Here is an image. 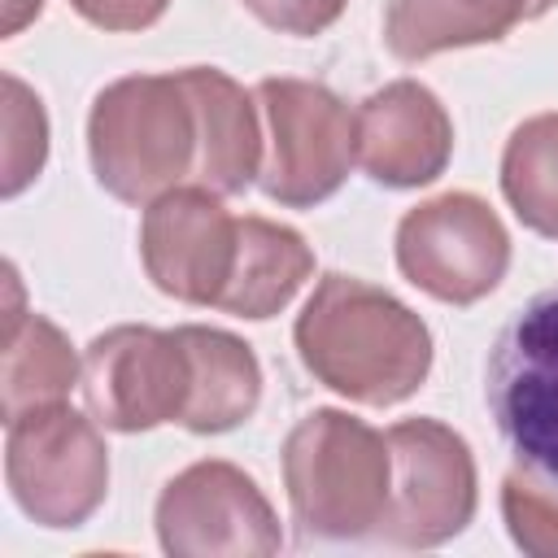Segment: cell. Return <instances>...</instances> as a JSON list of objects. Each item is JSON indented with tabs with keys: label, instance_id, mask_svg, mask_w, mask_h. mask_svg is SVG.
Instances as JSON below:
<instances>
[{
	"label": "cell",
	"instance_id": "obj_1",
	"mask_svg": "<svg viewBox=\"0 0 558 558\" xmlns=\"http://www.w3.org/2000/svg\"><path fill=\"white\" fill-rule=\"evenodd\" d=\"M305 371L331 392L362 405H397L414 397L432 371V331L392 292L323 275L292 327Z\"/></svg>",
	"mask_w": 558,
	"mask_h": 558
},
{
	"label": "cell",
	"instance_id": "obj_2",
	"mask_svg": "<svg viewBox=\"0 0 558 558\" xmlns=\"http://www.w3.org/2000/svg\"><path fill=\"white\" fill-rule=\"evenodd\" d=\"M87 157L96 183L126 205H153L170 187L196 183L205 131L187 74H131L109 83L92 100Z\"/></svg>",
	"mask_w": 558,
	"mask_h": 558
},
{
	"label": "cell",
	"instance_id": "obj_3",
	"mask_svg": "<svg viewBox=\"0 0 558 558\" xmlns=\"http://www.w3.org/2000/svg\"><path fill=\"white\" fill-rule=\"evenodd\" d=\"M283 488L301 536H375L392 488L388 436L344 410H314L283 440Z\"/></svg>",
	"mask_w": 558,
	"mask_h": 558
},
{
	"label": "cell",
	"instance_id": "obj_4",
	"mask_svg": "<svg viewBox=\"0 0 558 558\" xmlns=\"http://www.w3.org/2000/svg\"><path fill=\"white\" fill-rule=\"evenodd\" d=\"M484 401L514 462L558 493V283L541 288L497 331Z\"/></svg>",
	"mask_w": 558,
	"mask_h": 558
},
{
	"label": "cell",
	"instance_id": "obj_5",
	"mask_svg": "<svg viewBox=\"0 0 558 558\" xmlns=\"http://www.w3.org/2000/svg\"><path fill=\"white\" fill-rule=\"evenodd\" d=\"M262 113V170L257 183L288 209H310L340 192L357 161V113L310 78H262L253 87Z\"/></svg>",
	"mask_w": 558,
	"mask_h": 558
},
{
	"label": "cell",
	"instance_id": "obj_6",
	"mask_svg": "<svg viewBox=\"0 0 558 558\" xmlns=\"http://www.w3.org/2000/svg\"><path fill=\"white\" fill-rule=\"evenodd\" d=\"M4 427V480L22 514L44 527H83L109 493V449L96 423L57 401Z\"/></svg>",
	"mask_w": 558,
	"mask_h": 558
},
{
	"label": "cell",
	"instance_id": "obj_7",
	"mask_svg": "<svg viewBox=\"0 0 558 558\" xmlns=\"http://www.w3.org/2000/svg\"><path fill=\"white\" fill-rule=\"evenodd\" d=\"M392 488L375 541L432 549L475 519V458L466 440L436 418H401L388 432Z\"/></svg>",
	"mask_w": 558,
	"mask_h": 558
},
{
	"label": "cell",
	"instance_id": "obj_8",
	"mask_svg": "<svg viewBox=\"0 0 558 558\" xmlns=\"http://www.w3.org/2000/svg\"><path fill=\"white\" fill-rule=\"evenodd\" d=\"M401 275L445 305H475L510 266V235L488 201L471 192H445L414 205L397 222Z\"/></svg>",
	"mask_w": 558,
	"mask_h": 558
},
{
	"label": "cell",
	"instance_id": "obj_9",
	"mask_svg": "<svg viewBox=\"0 0 558 558\" xmlns=\"http://www.w3.org/2000/svg\"><path fill=\"white\" fill-rule=\"evenodd\" d=\"M157 541L174 558H266L283 545L275 506L235 462L205 458L157 497Z\"/></svg>",
	"mask_w": 558,
	"mask_h": 558
},
{
	"label": "cell",
	"instance_id": "obj_10",
	"mask_svg": "<svg viewBox=\"0 0 558 558\" xmlns=\"http://www.w3.org/2000/svg\"><path fill=\"white\" fill-rule=\"evenodd\" d=\"M78 388L96 423L113 432H153L183 418L192 392V357L179 327H109L87 344Z\"/></svg>",
	"mask_w": 558,
	"mask_h": 558
},
{
	"label": "cell",
	"instance_id": "obj_11",
	"mask_svg": "<svg viewBox=\"0 0 558 558\" xmlns=\"http://www.w3.org/2000/svg\"><path fill=\"white\" fill-rule=\"evenodd\" d=\"M240 244V218L222 209V196L183 183L144 205L140 257L148 279L183 305H218Z\"/></svg>",
	"mask_w": 558,
	"mask_h": 558
},
{
	"label": "cell",
	"instance_id": "obj_12",
	"mask_svg": "<svg viewBox=\"0 0 558 558\" xmlns=\"http://www.w3.org/2000/svg\"><path fill=\"white\" fill-rule=\"evenodd\" d=\"M453 122L432 87L397 78L357 109V161L384 187H423L445 174Z\"/></svg>",
	"mask_w": 558,
	"mask_h": 558
},
{
	"label": "cell",
	"instance_id": "obj_13",
	"mask_svg": "<svg viewBox=\"0 0 558 558\" xmlns=\"http://www.w3.org/2000/svg\"><path fill=\"white\" fill-rule=\"evenodd\" d=\"M554 4L558 0H392L384 13V44L401 61H423L445 48L497 44Z\"/></svg>",
	"mask_w": 558,
	"mask_h": 558
},
{
	"label": "cell",
	"instance_id": "obj_14",
	"mask_svg": "<svg viewBox=\"0 0 558 558\" xmlns=\"http://www.w3.org/2000/svg\"><path fill=\"white\" fill-rule=\"evenodd\" d=\"M0 414L4 423L65 401V392L83 379V362L70 353V340L44 314L22 310L17 275L9 266V310H4V340H0Z\"/></svg>",
	"mask_w": 558,
	"mask_h": 558
},
{
	"label": "cell",
	"instance_id": "obj_15",
	"mask_svg": "<svg viewBox=\"0 0 558 558\" xmlns=\"http://www.w3.org/2000/svg\"><path fill=\"white\" fill-rule=\"evenodd\" d=\"M201 109L205 131V161H201V187L218 196L244 192L262 170V113L257 96H248L231 74L214 65H187L183 70Z\"/></svg>",
	"mask_w": 558,
	"mask_h": 558
},
{
	"label": "cell",
	"instance_id": "obj_16",
	"mask_svg": "<svg viewBox=\"0 0 558 558\" xmlns=\"http://www.w3.org/2000/svg\"><path fill=\"white\" fill-rule=\"evenodd\" d=\"M179 336L192 357V392L179 423L196 436H218L253 418L262 401V366L253 349L231 331L196 327V323L179 327Z\"/></svg>",
	"mask_w": 558,
	"mask_h": 558
},
{
	"label": "cell",
	"instance_id": "obj_17",
	"mask_svg": "<svg viewBox=\"0 0 558 558\" xmlns=\"http://www.w3.org/2000/svg\"><path fill=\"white\" fill-rule=\"evenodd\" d=\"M310 275H314V253L292 227L244 214L235 266L214 310L235 318H270L301 292Z\"/></svg>",
	"mask_w": 558,
	"mask_h": 558
},
{
	"label": "cell",
	"instance_id": "obj_18",
	"mask_svg": "<svg viewBox=\"0 0 558 558\" xmlns=\"http://www.w3.org/2000/svg\"><path fill=\"white\" fill-rule=\"evenodd\" d=\"M501 192L523 227L558 240V113L514 126L501 153Z\"/></svg>",
	"mask_w": 558,
	"mask_h": 558
},
{
	"label": "cell",
	"instance_id": "obj_19",
	"mask_svg": "<svg viewBox=\"0 0 558 558\" xmlns=\"http://www.w3.org/2000/svg\"><path fill=\"white\" fill-rule=\"evenodd\" d=\"M44 157H48L44 105L22 78L4 74V179H0V192L17 196L31 179H39Z\"/></svg>",
	"mask_w": 558,
	"mask_h": 558
},
{
	"label": "cell",
	"instance_id": "obj_20",
	"mask_svg": "<svg viewBox=\"0 0 558 558\" xmlns=\"http://www.w3.org/2000/svg\"><path fill=\"white\" fill-rule=\"evenodd\" d=\"M501 519L510 541L532 558H558V493L523 466L501 480Z\"/></svg>",
	"mask_w": 558,
	"mask_h": 558
},
{
	"label": "cell",
	"instance_id": "obj_21",
	"mask_svg": "<svg viewBox=\"0 0 558 558\" xmlns=\"http://www.w3.org/2000/svg\"><path fill=\"white\" fill-rule=\"evenodd\" d=\"M344 4L349 0H244V9L262 26H270L279 35H296V39L323 35L344 13Z\"/></svg>",
	"mask_w": 558,
	"mask_h": 558
},
{
	"label": "cell",
	"instance_id": "obj_22",
	"mask_svg": "<svg viewBox=\"0 0 558 558\" xmlns=\"http://www.w3.org/2000/svg\"><path fill=\"white\" fill-rule=\"evenodd\" d=\"M74 13L100 31H144L153 26L170 0H70Z\"/></svg>",
	"mask_w": 558,
	"mask_h": 558
},
{
	"label": "cell",
	"instance_id": "obj_23",
	"mask_svg": "<svg viewBox=\"0 0 558 558\" xmlns=\"http://www.w3.org/2000/svg\"><path fill=\"white\" fill-rule=\"evenodd\" d=\"M39 9H44V0H4V35H17Z\"/></svg>",
	"mask_w": 558,
	"mask_h": 558
}]
</instances>
